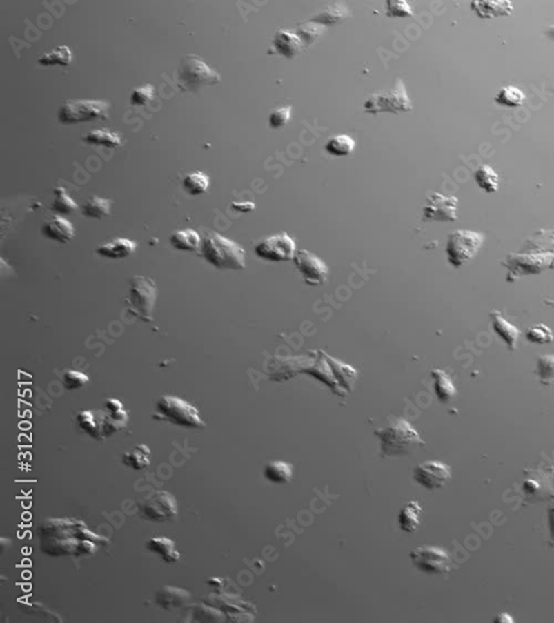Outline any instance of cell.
<instances>
[{"mask_svg": "<svg viewBox=\"0 0 554 623\" xmlns=\"http://www.w3.org/2000/svg\"><path fill=\"white\" fill-rule=\"evenodd\" d=\"M355 144L349 135L338 134L327 141L325 151L333 156H347L354 151Z\"/></svg>", "mask_w": 554, "mask_h": 623, "instance_id": "cell-33", "label": "cell"}, {"mask_svg": "<svg viewBox=\"0 0 554 623\" xmlns=\"http://www.w3.org/2000/svg\"><path fill=\"white\" fill-rule=\"evenodd\" d=\"M89 145L103 146L108 149H116L122 145L121 135L107 129L93 130L83 138Z\"/></svg>", "mask_w": 554, "mask_h": 623, "instance_id": "cell-27", "label": "cell"}, {"mask_svg": "<svg viewBox=\"0 0 554 623\" xmlns=\"http://www.w3.org/2000/svg\"><path fill=\"white\" fill-rule=\"evenodd\" d=\"M104 405H106L107 412H119V411L124 410L123 405L117 399H108Z\"/></svg>", "mask_w": 554, "mask_h": 623, "instance_id": "cell-44", "label": "cell"}, {"mask_svg": "<svg viewBox=\"0 0 554 623\" xmlns=\"http://www.w3.org/2000/svg\"><path fill=\"white\" fill-rule=\"evenodd\" d=\"M292 465L283 460L270 462L264 469L265 478L268 482L275 484L288 483L292 478Z\"/></svg>", "mask_w": 554, "mask_h": 623, "instance_id": "cell-28", "label": "cell"}, {"mask_svg": "<svg viewBox=\"0 0 554 623\" xmlns=\"http://www.w3.org/2000/svg\"><path fill=\"white\" fill-rule=\"evenodd\" d=\"M112 201L109 198L92 196L82 206V215L89 218L101 219L108 216L111 212Z\"/></svg>", "mask_w": 554, "mask_h": 623, "instance_id": "cell-32", "label": "cell"}, {"mask_svg": "<svg viewBox=\"0 0 554 623\" xmlns=\"http://www.w3.org/2000/svg\"><path fill=\"white\" fill-rule=\"evenodd\" d=\"M484 243V236L478 232L459 229L449 235L447 241L448 261L455 268H462L464 265L478 254Z\"/></svg>", "mask_w": 554, "mask_h": 623, "instance_id": "cell-7", "label": "cell"}, {"mask_svg": "<svg viewBox=\"0 0 554 623\" xmlns=\"http://www.w3.org/2000/svg\"><path fill=\"white\" fill-rule=\"evenodd\" d=\"M344 16H345V12H343L341 7H328L325 12H319L317 16L313 18L312 21L327 25V23L339 21V19H343Z\"/></svg>", "mask_w": 554, "mask_h": 623, "instance_id": "cell-42", "label": "cell"}, {"mask_svg": "<svg viewBox=\"0 0 554 623\" xmlns=\"http://www.w3.org/2000/svg\"><path fill=\"white\" fill-rule=\"evenodd\" d=\"M221 81L219 73L208 67L197 56H188L181 62L179 82L186 90H193L202 85H217Z\"/></svg>", "mask_w": 554, "mask_h": 623, "instance_id": "cell-9", "label": "cell"}, {"mask_svg": "<svg viewBox=\"0 0 554 623\" xmlns=\"http://www.w3.org/2000/svg\"><path fill=\"white\" fill-rule=\"evenodd\" d=\"M422 507L417 500H410L407 502L399 515H398V525L400 529L405 533H414L422 522Z\"/></svg>", "mask_w": 554, "mask_h": 623, "instance_id": "cell-25", "label": "cell"}, {"mask_svg": "<svg viewBox=\"0 0 554 623\" xmlns=\"http://www.w3.org/2000/svg\"><path fill=\"white\" fill-rule=\"evenodd\" d=\"M451 478V466L438 460H428L414 469V480L429 491L442 489Z\"/></svg>", "mask_w": 554, "mask_h": 623, "instance_id": "cell-14", "label": "cell"}, {"mask_svg": "<svg viewBox=\"0 0 554 623\" xmlns=\"http://www.w3.org/2000/svg\"><path fill=\"white\" fill-rule=\"evenodd\" d=\"M364 110H365V112L370 113V114L385 112L398 114V113L411 111L413 104H411L408 93L406 91L404 82L398 79L394 87L390 88L388 90L379 91L366 99Z\"/></svg>", "mask_w": 554, "mask_h": 623, "instance_id": "cell-6", "label": "cell"}, {"mask_svg": "<svg viewBox=\"0 0 554 623\" xmlns=\"http://www.w3.org/2000/svg\"><path fill=\"white\" fill-rule=\"evenodd\" d=\"M410 558L417 569L429 575H444L451 570V556L436 546L422 544L411 551Z\"/></svg>", "mask_w": 554, "mask_h": 623, "instance_id": "cell-11", "label": "cell"}, {"mask_svg": "<svg viewBox=\"0 0 554 623\" xmlns=\"http://www.w3.org/2000/svg\"><path fill=\"white\" fill-rule=\"evenodd\" d=\"M475 180L479 187L487 193L498 191L500 177L489 165H482L475 173Z\"/></svg>", "mask_w": 554, "mask_h": 623, "instance_id": "cell-34", "label": "cell"}, {"mask_svg": "<svg viewBox=\"0 0 554 623\" xmlns=\"http://www.w3.org/2000/svg\"><path fill=\"white\" fill-rule=\"evenodd\" d=\"M55 201L51 206L52 211L61 215H69L78 210L77 203L71 198L63 187H56L54 190Z\"/></svg>", "mask_w": 554, "mask_h": 623, "instance_id": "cell-36", "label": "cell"}, {"mask_svg": "<svg viewBox=\"0 0 554 623\" xmlns=\"http://www.w3.org/2000/svg\"><path fill=\"white\" fill-rule=\"evenodd\" d=\"M254 250L257 257L268 261H290L297 253L295 241L284 232L263 239Z\"/></svg>", "mask_w": 554, "mask_h": 623, "instance_id": "cell-12", "label": "cell"}, {"mask_svg": "<svg viewBox=\"0 0 554 623\" xmlns=\"http://www.w3.org/2000/svg\"><path fill=\"white\" fill-rule=\"evenodd\" d=\"M232 205H233V207L235 208V210H237V211L239 212H248L254 210V208L246 207V206L252 205V203H244V204H243V203H233Z\"/></svg>", "mask_w": 554, "mask_h": 623, "instance_id": "cell-45", "label": "cell"}, {"mask_svg": "<svg viewBox=\"0 0 554 623\" xmlns=\"http://www.w3.org/2000/svg\"><path fill=\"white\" fill-rule=\"evenodd\" d=\"M41 233L43 236L54 242L66 244L70 242L75 236V227L69 219L57 215L43 223Z\"/></svg>", "mask_w": 554, "mask_h": 623, "instance_id": "cell-16", "label": "cell"}, {"mask_svg": "<svg viewBox=\"0 0 554 623\" xmlns=\"http://www.w3.org/2000/svg\"><path fill=\"white\" fill-rule=\"evenodd\" d=\"M273 45L281 56L292 59L301 51L303 40L295 32L281 29L274 36Z\"/></svg>", "mask_w": 554, "mask_h": 623, "instance_id": "cell-19", "label": "cell"}, {"mask_svg": "<svg viewBox=\"0 0 554 623\" xmlns=\"http://www.w3.org/2000/svg\"><path fill=\"white\" fill-rule=\"evenodd\" d=\"M524 99L526 96L519 88L506 85L499 90L498 94L495 96V102L504 107L517 108L524 103Z\"/></svg>", "mask_w": 554, "mask_h": 623, "instance_id": "cell-35", "label": "cell"}, {"mask_svg": "<svg viewBox=\"0 0 554 623\" xmlns=\"http://www.w3.org/2000/svg\"><path fill=\"white\" fill-rule=\"evenodd\" d=\"M155 96V87L152 85H144L137 88L131 93L130 102L132 105H144Z\"/></svg>", "mask_w": 554, "mask_h": 623, "instance_id": "cell-41", "label": "cell"}, {"mask_svg": "<svg viewBox=\"0 0 554 623\" xmlns=\"http://www.w3.org/2000/svg\"><path fill=\"white\" fill-rule=\"evenodd\" d=\"M459 201L457 197L435 193L428 197L427 204L422 208L425 221L455 222L458 218Z\"/></svg>", "mask_w": 554, "mask_h": 623, "instance_id": "cell-13", "label": "cell"}, {"mask_svg": "<svg viewBox=\"0 0 554 623\" xmlns=\"http://www.w3.org/2000/svg\"><path fill=\"white\" fill-rule=\"evenodd\" d=\"M157 285L144 276H135L130 283L129 294L124 298L128 310L144 323L153 320V310L157 303Z\"/></svg>", "mask_w": 554, "mask_h": 623, "instance_id": "cell-4", "label": "cell"}, {"mask_svg": "<svg viewBox=\"0 0 554 623\" xmlns=\"http://www.w3.org/2000/svg\"><path fill=\"white\" fill-rule=\"evenodd\" d=\"M146 549L150 553L161 557L166 564H175L181 558V553L175 547V542L168 537H155L146 542Z\"/></svg>", "mask_w": 554, "mask_h": 623, "instance_id": "cell-22", "label": "cell"}, {"mask_svg": "<svg viewBox=\"0 0 554 623\" xmlns=\"http://www.w3.org/2000/svg\"><path fill=\"white\" fill-rule=\"evenodd\" d=\"M150 451L149 447L144 444H139L135 447L132 452L126 453L122 458V463L128 466L133 471H141L150 465Z\"/></svg>", "mask_w": 554, "mask_h": 623, "instance_id": "cell-29", "label": "cell"}, {"mask_svg": "<svg viewBox=\"0 0 554 623\" xmlns=\"http://www.w3.org/2000/svg\"><path fill=\"white\" fill-rule=\"evenodd\" d=\"M491 318H493V328L495 334L504 340L508 345V348L515 350L517 348V341L520 337L519 329L506 320L500 312H491Z\"/></svg>", "mask_w": 554, "mask_h": 623, "instance_id": "cell-23", "label": "cell"}, {"mask_svg": "<svg viewBox=\"0 0 554 623\" xmlns=\"http://www.w3.org/2000/svg\"><path fill=\"white\" fill-rule=\"evenodd\" d=\"M513 622L512 620V617H510L509 615H506V613H502V615H499L497 619H495V622Z\"/></svg>", "mask_w": 554, "mask_h": 623, "instance_id": "cell-46", "label": "cell"}, {"mask_svg": "<svg viewBox=\"0 0 554 623\" xmlns=\"http://www.w3.org/2000/svg\"><path fill=\"white\" fill-rule=\"evenodd\" d=\"M182 186L186 193L192 196H199L210 187V177L203 172H193L183 178Z\"/></svg>", "mask_w": 554, "mask_h": 623, "instance_id": "cell-31", "label": "cell"}, {"mask_svg": "<svg viewBox=\"0 0 554 623\" xmlns=\"http://www.w3.org/2000/svg\"><path fill=\"white\" fill-rule=\"evenodd\" d=\"M202 237L197 230L186 228L177 230L170 236V244L172 247L180 252H197L200 249Z\"/></svg>", "mask_w": 554, "mask_h": 623, "instance_id": "cell-24", "label": "cell"}, {"mask_svg": "<svg viewBox=\"0 0 554 623\" xmlns=\"http://www.w3.org/2000/svg\"><path fill=\"white\" fill-rule=\"evenodd\" d=\"M137 247H138V245L131 239L116 238L100 246L97 249V253L104 258L119 261V259H126L130 257L135 253Z\"/></svg>", "mask_w": 554, "mask_h": 623, "instance_id": "cell-20", "label": "cell"}, {"mask_svg": "<svg viewBox=\"0 0 554 623\" xmlns=\"http://www.w3.org/2000/svg\"><path fill=\"white\" fill-rule=\"evenodd\" d=\"M37 531L40 549L52 557L89 556L108 542L91 531L85 522L73 518H51Z\"/></svg>", "mask_w": 554, "mask_h": 623, "instance_id": "cell-1", "label": "cell"}, {"mask_svg": "<svg viewBox=\"0 0 554 623\" xmlns=\"http://www.w3.org/2000/svg\"><path fill=\"white\" fill-rule=\"evenodd\" d=\"M71 60H72V52L69 47L59 45L47 54H43V57H40L38 63L43 67H54V65L68 67L70 65Z\"/></svg>", "mask_w": 554, "mask_h": 623, "instance_id": "cell-30", "label": "cell"}, {"mask_svg": "<svg viewBox=\"0 0 554 623\" xmlns=\"http://www.w3.org/2000/svg\"><path fill=\"white\" fill-rule=\"evenodd\" d=\"M110 104L102 100H76L66 102L58 112L63 124H78L108 118Z\"/></svg>", "mask_w": 554, "mask_h": 623, "instance_id": "cell-8", "label": "cell"}, {"mask_svg": "<svg viewBox=\"0 0 554 623\" xmlns=\"http://www.w3.org/2000/svg\"><path fill=\"white\" fill-rule=\"evenodd\" d=\"M537 370L543 385H550L554 380V354L541 356L537 359Z\"/></svg>", "mask_w": 554, "mask_h": 623, "instance_id": "cell-38", "label": "cell"}, {"mask_svg": "<svg viewBox=\"0 0 554 623\" xmlns=\"http://www.w3.org/2000/svg\"><path fill=\"white\" fill-rule=\"evenodd\" d=\"M191 598V593L177 587L166 586L159 590L155 597L157 604L166 610H175L184 606Z\"/></svg>", "mask_w": 554, "mask_h": 623, "instance_id": "cell-21", "label": "cell"}, {"mask_svg": "<svg viewBox=\"0 0 554 623\" xmlns=\"http://www.w3.org/2000/svg\"><path fill=\"white\" fill-rule=\"evenodd\" d=\"M290 107H283L279 108V109L275 110L273 112L270 114V127H273V129H279V127H283L286 125L287 122L290 121Z\"/></svg>", "mask_w": 554, "mask_h": 623, "instance_id": "cell-43", "label": "cell"}, {"mask_svg": "<svg viewBox=\"0 0 554 623\" xmlns=\"http://www.w3.org/2000/svg\"><path fill=\"white\" fill-rule=\"evenodd\" d=\"M386 14L388 17L404 18L411 17L414 12L405 0H388L386 3Z\"/></svg>", "mask_w": 554, "mask_h": 623, "instance_id": "cell-39", "label": "cell"}, {"mask_svg": "<svg viewBox=\"0 0 554 623\" xmlns=\"http://www.w3.org/2000/svg\"><path fill=\"white\" fill-rule=\"evenodd\" d=\"M155 410V420H162L186 429H203L206 427L197 407L177 396H161L157 401Z\"/></svg>", "mask_w": 554, "mask_h": 623, "instance_id": "cell-3", "label": "cell"}, {"mask_svg": "<svg viewBox=\"0 0 554 623\" xmlns=\"http://www.w3.org/2000/svg\"><path fill=\"white\" fill-rule=\"evenodd\" d=\"M139 511L148 522H169L177 516V500L169 491H157L141 502Z\"/></svg>", "mask_w": 554, "mask_h": 623, "instance_id": "cell-10", "label": "cell"}, {"mask_svg": "<svg viewBox=\"0 0 554 623\" xmlns=\"http://www.w3.org/2000/svg\"><path fill=\"white\" fill-rule=\"evenodd\" d=\"M77 423L86 434L96 440H102L106 436V416L103 412L96 411H81L77 414Z\"/></svg>", "mask_w": 554, "mask_h": 623, "instance_id": "cell-17", "label": "cell"}, {"mask_svg": "<svg viewBox=\"0 0 554 623\" xmlns=\"http://www.w3.org/2000/svg\"><path fill=\"white\" fill-rule=\"evenodd\" d=\"M471 8L482 19L504 17L513 12V6L508 0H475L471 3Z\"/></svg>", "mask_w": 554, "mask_h": 623, "instance_id": "cell-18", "label": "cell"}, {"mask_svg": "<svg viewBox=\"0 0 554 623\" xmlns=\"http://www.w3.org/2000/svg\"><path fill=\"white\" fill-rule=\"evenodd\" d=\"M89 382V378L80 371L69 370L65 372L62 378V383L67 390L72 391L85 387Z\"/></svg>", "mask_w": 554, "mask_h": 623, "instance_id": "cell-40", "label": "cell"}, {"mask_svg": "<svg viewBox=\"0 0 554 623\" xmlns=\"http://www.w3.org/2000/svg\"><path fill=\"white\" fill-rule=\"evenodd\" d=\"M294 261L306 284L319 286L326 281L328 268L317 256L308 250H299L296 253Z\"/></svg>", "mask_w": 554, "mask_h": 623, "instance_id": "cell-15", "label": "cell"}, {"mask_svg": "<svg viewBox=\"0 0 554 623\" xmlns=\"http://www.w3.org/2000/svg\"><path fill=\"white\" fill-rule=\"evenodd\" d=\"M376 434L382 441L383 452L387 455L406 454L411 447L424 444L419 433L402 418H396L388 427L376 431Z\"/></svg>", "mask_w": 554, "mask_h": 623, "instance_id": "cell-5", "label": "cell"}, {"mask_svg": "<svg viewBox=\"0 0 554 623\" xmlns=\"http://www.w3.org/2000/svg\"><path fill=\"white\" fill-rule=\"evenodd\" d=\"M526 338L530 343H539V345H546V343H552L554 340V334L551 329L548 328L543 323H537L531 328L528 329L526 331Z\"/></svg>", "mask_w": 554, "mask_h": 623, "instance_id": "cell-37", "label": "cell"}, {"mask_svg": "<svg viewBox=\"0 0 554 623\" xmlns=\"http://www.w3.org/2000/svg\"><path fill=\"white\" fill-rule=\"evenodd\" d=\"M201 256L208 264L221 270H242L245 268V250L231 239L210 232L203 237Z\"/></svg>", "mask_w": 554, "mask_h": 623, "instance_id": "cell-2", "label": "cell"}, {"mask_svg": "<svg viewBox=\"0 0 554 623\" xmlns=\"http://www.w3.org/2000/svg\"><path fill=\"white\" fill-rule=\"evenodd\" d=\"M431 374H433V381H435V392L440 401L446 403L456 396L457 387L453 385L451 376H448L445 371L442 369H435Z\"/></svg>", "mask_w": 554, "mask_h": 623, "instance_id": "cell-26", "label": "cell"}]
</instances>
